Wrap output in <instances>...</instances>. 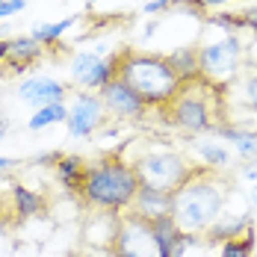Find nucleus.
<instances>
[{
  "label": "nucleus",
  "instance_id": "obj_2",
  "mask_svg": "<svg viewBox=\"0 0 257 257\" xmlns=\"http://www.w3.org/2000/svg\"><path fill=\"white\" fill-rule=\"evenodd\" d=\"M163 121L186 133H216L222 124H228V103L222 86L204 77L183 80L175 92V98L160 106Z\"/></svg>",
  "mask_w": 257,
  "mask_h": 257
},
{
  "label": "nucleus",
  "instance_id": "obj_4",
  "mask_svg": "<svg viewBox=\"0 0 257 257\" xmlns=\"http://www.w3.org/2000/svg\"><path fill=\"white\" fill-rule=\"evenodd\" d=\"M118 77L145 101L148 109H160L175 98L180 86V77L175 74L172 62L166 53L154 51H136V48H121V68Z\"/></svg>",
  "mask_w": 257,
  "mask_h": 257
},
{
  "label": "nucleus",
  "instance_id": "obj_34",
  "mask_svg": "<svg viewBox=\"0 0 257 257\" xmlns=\"http://www.w3.org/2000/svg\"><path fill=\"white\" fill-rule=\"evenodd\" d=\"M251 201H254V204H257V183H254V186H251Z\"/></svg>",
  "mask_w": 257,
  "mask_h": 257
},
{
  "label": "nucleus",
  "instance_id": "obj_1",
  "mask_svg": "<svg viewBox=\"0 0 257 257\" xmlns=\"http://www.w3.org/2000/svg\"><path fill=\"white\" fill-rule=\"evenodd\" d=\"M231 192V178L222 175V169H210L204 163L192 166L189 175L169 192V219L178 231L198 236L225 213Z\"/></svg>",
  "mask_w": 257,
  "mask_h": 257
},
{
  "label": "nucleus",
  "instance_id": "obj_24",
  "mask_svg": "<svg viewBox=\"0 0 257 257\" xmlns=\"http://www.w3.org/2000/svg\"><path fill=\"white\" fill-rule=\"evenodd\" d=\"M242 92H245V103L257 112V71H254V74H248L245 86H242Z\"/></svg>",
  "mask_w": 257,
  "mask_h": 257
},
{
  "label": "nucleus",
  "instance_id": "obj_17",
  "mask_svg": "<svg viewBox=\"0 0 257 257\" xmlns=\"http://www.w3.org/2000/svg\"><path fill=\"white\" fill-rule=\"evenodd\" d=\"M77 21H80V15H68V18H62V21H48V24H39L30 36H33L42 48H53V45H59V39L77 24Z\"/></svg>",
  "mask_w": 257,
  "mask_h": 257
},
{
  "label": "nucleus",
  "instance_id": "obj_29",
  "mask_svg": "<svg viewBox=\"0 0 257 257\" xmlns=\"http://www.w3.org/2000/svg\"><path fill=\"white\" fill-rule=\"evenodd\" d=\"M242 178L257 180V160H251V163H245V166H242Z\"/></svg>",
  "mask_w": 257,
  "mask_h": 257
},
{
  "label": "nucleus",
  "instance_id": "obj_23",
  "mask_svg": "<svg viewBox=\"0 0 257 257\" xmlns=\"http://www.w3.org/2000/svg\"><path fill=\"white\" fill-rule=\"evenodd\" d=\"M198 157H201V163L210 166V169H225L228 160H231L222 145H213V142H198Z\"/></svg>",
  "mask_w": 257,
  "mask_h": 257
},
{
  "label": "nucleus",
  "instance_id": "obj_11",
  "mask_svg": "<svg viewBox=\"0 0 257 257\" xmlns=\"http://www.w3.org/2000/svg\"><path fill=\"white\" fill-rule=\"evenodd\" d=\"M18 98L30 106H48V103H65L68 98V86L53 77H27L18 86Z\"/></svg>",
  "mask_w": 257,
  "mask_h": 257
},
{
  "label": "nucleus",
  "instance_id": "obj_16",
  "mask_svg": "<svg viewBox=\"0 0 257 257\" xmlns=\"http://www.w3.org/2000/svg\"><path fill=\"white\" fill-rule=\"evenodd\" d=\"M118 68H121V51L106 53L101 62H98V68L86 77L83 89H86V92H101L106 83H112V80L118 77Z\"/></svg>",
  "mask_w": 257,
  "mask_h": 257
},
{
  "label": "nucleus",
  "instance_id": "obj_25",
  "mask_svg": "<svg viewBox=\"0 0 257 257\" xmlns=\"http://www.w3.org/2000/svg\"><path fill=\"white\" fill-rule=\"evenodd\" d=\"M24 6H27V0H3V3H0V21H3V18L18 15Z\"/></svg>",
  "mask_w": 257,
  "mask_h": 257
},
{
  "label": "nucleus",
  "instance_id": "obj_26",
  "mask_svg": "<svg viewBox=\"0 0 257 257\" xmlns=\"http://www.w3.org/2000/svg\"><path fill=\"white\" fill-rule=\"evenodd\" d=\"M175 6V0H148L145 6H142V12L145 15H157V12H166V9H172Z\"/></svg>",
  "mask_w": 257,
  "mask_h": 257
},
{
  "label": "nucleus",
  "instance_id": "obj_31",
  "mask_svg": "<svg viewBox=\"0 0 257 257\" xmlns=\"http://www.w3.org/2000/svg\"><path fill=\"white\" fill-rule=\"evenodd\" d=\"M21 160H15V157H3L0 154V172H6V169H12V166H18Z\"/></svg>",
  "mask_w": 257,
  "mask_h": 257
},
{
  "label": "nucleus",
  "instance_id": "obj_36",
  "mask_svg": "<svg viewBox=\"0 0 257 257\" xmlns=\"http://www.w3.org/2000/svg\"><path fill=\"white\" fill-rule=\"evenodd\" d=\"M0 207H3V192H0Z\"/></svg>",
  "mask_w": 257,
  "mask_h": 257
},
{
  "label": "nucleus",
  "instance_id": "obj_33",
  "mask_svg": "<svg viewBox=\"0 0 257 257\" xmlns=\"http://www.w3.org/2000/svg\"><path fill=\"white\" fill-rule=\"evenodd\" d=\"M6 56H9V42H0V62H6Z\"/></svg>",
  "mask_w": 257,
  "mask_h": 257
},
{
  "label": "nucleus",
  "instance_id": "obj_7",
  "mask_svg": "<svg viewBox=\"0 0 257 257\" xmlns=\"http://www.w3.org/2000/svg\"><path fill=\"white\" fill-rule=\"evenodd\" d=\"M109 245L121 257H160L151 219H145L133 210L118 213L112 233H109Z\"/></svg>",
  "mask_w": 257,
  "mask_h": 257
},
{
  "label": "nucleus",
  "instance_id": "obj_3",
  "mask_svg": "<svg viewBox=\"0 0 257 257\" xmlns=\"http://www.w3.org/2000/svg\"><path fill=\"white\" fill-rule=\"evenodd\" d=\"M139 192V178L133 172V163L121 154H106L98 163L86 166V178L80 189V201L106 213H124L133 207Z\"/></svg>",
  "mask_w": 257,
  "mask_h": 257
},
{
  "label": "nucleus",
  "instance_id": "obj_9",
  "mask_svg": "<svg viewBox=\"0 0 257 257\" xmlns=\"http://www.w3.org/2000/svg\"><path fill=\"white\" fill-rule=\"evenodd\" d=\"M98 95H101L109 118H118V121H139V118H145V112H148L145 101H142L121 77H115L112 83H106Z\"/></svg>",
  "mask_w": 257,
  "mask_h": 257
},
{
  "label": "nucleus",
  "instance_id": "obj_18",
  "mask_svg": "<svg viewBox=\"0 0 257 257\" xmlns=\"http://www.w3.org/2000/svg\"><path fill=\"white\" fill-rule=\"evenodd\" d=\"M169 56V62H172V68H175V74L180 77V83L183 80H192V77H201L198 74V48H178V51L166 53Z\"/></svg>",
  "mask_w": 257,
  "mask_h": 257
},
{
  "label": "nucleus",
  "instance_id": "obj_30",
  "mask_svg": "<svg viewBox=\"0 0 257 257\" xmlns=\"http://www.w3.org/2000/svg\"><path fill=\"white\" fill-rule=\"evenodd\" d=\"M56 157H59V154H39L33 163H36V166H48V163H51V166H53V163H56Z\"/></svg>",
  "mask_w": 257,
  "mask_h": 257
},
{
  "label": "nucleus",
  "instance_id": "obj_20",
  "mask_svg": "<svg viewBox=\"0 0 257 257\" xmlns=\"http://www.w3.org/2000/svg\"><path fill=\"white\" fill-rule=\"evenodd\" d=\"M103 59V51H77L71 56V65H68V71H71V80L74 83H86V77L98 68V62Z\"/></svg>",
  "mask_w": 257,
  "mask_h": 257
},
{
  "label": "nucleus",
  "instance_id": "obj_35",
  "mask_svg": "<svg viewBox=\"0 0 257 257\" xmlns=\"http://www.w3.org/2000/svg\"><path fill=\"white\" fill-rule=\"evenodd\" d=\"M6 136V121H0V139Z\"/></svg>",
  "mask_w": 257,
  "mask_h": 257
},
{
  "label": "nucleus",
  "instance_id": "obj_13",
  "mask_svg": "<svg viewBox=\"0 0 257 257\" xmlns=\"http://www.w3.org/2000/svg\"><path fill=\"white\" fill-rule=\"evenodd\" d=\"M42 56H45V48H42L33 36L9 39V56H6L9 74H24V71H30Z\"/></svg>",
  "mask_w": 257,
  "mask_h": 257
},
{
  "label": "nucleus",
  "instance_id": "obj_32",
  "mask_svg": "<svg viewBox=\"0 0 257 257\" xmlns=\"http://www.w3.org/2000/svg\"><path fill=\"white\" fill-rule=\"evenodd\" d=\"M222 3H231V0H201V9H210V6H222Z\"/></svg>",
  "mask_w": 257,
  "mask_h": 257
},
{
  "label": "nucleus",
  "instance_id": "obj_22",
  "mask_svg": "<svg viewBox=\"0 0 257 257\" xmlns=\"http://www.w3.org/2000/svg\"><path fill=\"white\" fill-rule=\"evenodd\" d=\"M254 225L251 228H245V231L239 233V236H233L228 242H222V251L219 257H251L254 254Z\"/></svg>",
  "mask_w": 257,
  "mask_h": 257
},
{
  "label": "nucleus",
  "instance_id": "obj_14",
  "mask_svg": "<svg viewBox=\"0 0 257 257\" xmlns=\"http://www.w3.org/2000/svg\"><path fill=\"white\" fill-rule=\"evenodd\" d=\"M86 166H89V163H86L83 157H77V154H59L56 157V163H53L59 183H62L68 192H74V195H80V189H83Z\"/></svg>",
  "mask_w": 257,
  "mask_h": 257
},
{
  "label": "nucleus",
  "instance_id": "obj_6",
  "mask_svg": "<svg viewBox=\"0 0 257 257\" xmlns=\"http://www.w3.org/2000/svg\"><path fill=\"white\" fill-rule=\"evenodd\" d=\"M242 53H245V45H242V39L236 33L225 36L222 42L201 45L198 48V74L225 89L236 77L239 65H242Z\"/></svg>",
  "mask_w": 257,
  "mask_h": 257
},
{
  "label": "nucleus",
  "instance_id": "obj_5",
  "mask_svg": "<svg viewBox=\"0 0 257 257\" xmlns=\"http://www.w3.org/2000/svg\"><path fill=\"white\" fill-rule=\"evenodd\" d=\"M130 163H133V172L139 178V186H151V189H160V192H172L192 169V163L169 145L145 148Z\"/></svg>",
  "mask_w": 257,
  "mask_h": 257
},
{
  "label": "nucleus",
  "instance_id": "obj_8",
  "mask_svg": "<svg viewBox=\"0 0 257 257\" xmlns=\"http://www.w3.org/2000/svg\"><path fill=\"white\" fill-rule=\"evenodd\" d=\"M109 115H106V106H103L101 95L98 92H80L77 98L68 106V133L71 139H86V136H95L98 130L106 127Z\"/></svg>",
  "mask_w": 257,
  "mask_h": 257
},
{
  "label": "nucleus",
  "instance_id": "obj_27",
  "mask_svg": "<svg viewBox=\"0 0 257 257\" xmlns=\"http://www.w3.org/2000/svg\"><path fill=\"white\" fill-rule=\"evenodd\" d=\"M239 15H242V24L257 36V6H248V9H245V12H239Z\"/></svg>",
  "mask_w": 257,
  "mask_h": 257
},
{
  "label": "nucleus",
  "instance_id": "obj_10",
  "mask_svg": "<svg viewBox=\"0 0 257 257\" xmlns=\"http://www.w3.org/2000/svg\"><path fill=\"white\" fill-rule=\"evenodd\" d=\"M45 213V198L30 189L24 183H12L9 195H3V207H0V222L3 225H21L27 219H36Z\"/></svg>",
  "mask_w": 257,
  "mask_h": 257
},
{
  "label": "nucleus",
  "instance_id": "obj_28",
  "mask_svg": "<svg viewBox=\"0 0 257 257\" xmlns=\"http://www.w3.org/2000/svg\"><path fill=\"white\" fill-rule=\"evenodd\" d=\"M92 257H121V254H118V251H115V248L106 242V245H98V248L92 251Z\"/></svg>",
  "mask_w": 257,
  "mask_h": 257
},
{
  "label": "nucleus",
  "instance_id": "obj_19",
  "mask_svg": "<svg viewBox=\"0 0 257 257\" xmlns=\"http://www.w3.org/2000/svg\"><path fill=\"white\" fill-rule=\"evenodd\" d=\"M68 118V103H48V106H39L36 115H30L27 127L30 130H45L53 124H65Z\"/></svg>",
  "mask_w": 257,
  "mask_h": 257
},
{
  "label": "nucleus",
  "instance_id": "obj_21",
  "mask_svg": "<svg viewBox=\"0 0 257 257\" xmlns=\"http://www.w3.org/2000/svg\"><path fill=\"white\" fill-rule=\"evenodd\" d=\"M216 133H219V136H225V139H228V142H231L242 157H248V160H254V157H257V133H245V130L228 127V124H222Z\"/></svg>",
  "mask_w": 257,
  "mask_h": 257
},
{
  "label": "nucleus",
  "instance_id": "obj_38",
  "mask_svg": "<svg viewBox=\"0 0 257 257\" xmlns=\"http://www.w3.org/2000/svg\"><path fill=\"white\" fill-rule=\"evenodd\" d=\"M0 3H3V0H0Z\"/></svg>",
  "mask_w": 257,
  "mask_h": 257
},
{
  "label": "nucleus",
  "instance_id": "obj_15",
  "mask_svg": "<svg viewBox=\"0 0 257 257\" xmlns=\"http://www.w3.org/2000/svg\"><path fill=\"white\" fill-rule=\"evenodd\" d=\"M130 210L145 216V219L163 216V213H169V192H160V189H151V186H139Z\"/></svg>",
  "mask_w": 257,
  "mask_h": 257
},
{
  "label": "nucleus",
  "instance_id": "obj_37",
  "mask_svg": "<svg viewBox=\"0 0 257 257\" xmlns=\"http://www.w3.org/2000/svg\"><path fill=\"white\" fill-rule=\"evenodd\" d=\"M89 3H98V0H89Z\"/></svg>",
  "mask_w": 257,
  "mask_h": 257
},
{
  "label": "nucleus",
  "instance_id": "obj_12",
  "mask_svg": "<svg viewBox=\"0 0 257 257\" xmlns=\"http://www.w3.org/2000/svg\"><path fill=\"white\" fill-rule=\"evenodd\" d=\"M151 228H154V239H157L160 257H183L186 248L192 245V239H195V236H189V233L178 231V225L169 219V213L154 216V219H151Z\"/></svg>",
  "mask_w": 257,
  "mask_h": 257
}]
</instances>
